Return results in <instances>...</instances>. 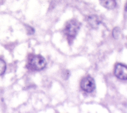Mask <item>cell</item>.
Returning <instances> with one entry per match:
<instances>
[{"label":"cell","mask_w":127,"mask_h":113,"mask_svg":"<svg viewBox=\"0 0 127 113\" xmlns=\"http://www.w3.org/2000/svg\"><path fill=\"white\" fill-rule=\"evenodd\" d=\"M80 85L82 90L87 93L92 92L95 88V81L89 76L84 77L81 80Z\"/></svg>","instance_id":"cell-3"},{"label":"cell","mask_w":127,"mask_h":113,"mask_svg":"<svg viewBox=\"0 0 127 113\" xmlns=\"http://www.w3.org/2000/svg\"><path fill=\"white\" fill-rule=\"evenodd\" d=\"M114 74L119 79L126 80L127 79V68L126 65L118 63L115 68Z\"/></svg>","instance_id":"cell-4"},{"label":"cell","mask_w":127,"mask_h":113,"mask_svg":"<svg viewBox=\"0 0 127 113\" xmlns=\"http://www.w3.org/2000/svg\"><path fill=\"white\" fill-rule=\"evenodd\" d=\"M80 23L75 19L68 20L65 26L64 32L65 34L70 38H74L80 29Z\"/></svg>","instance_id":"cell-2"},{"label":"cell","mask_w":127,"mask_h":113,"mask_svg":"<svg viewBox=\"0 0 127 113\" xmlns=\"http://www.w3.org/2000/svg\"><path fill=\"white\" fill-rule=\"evenodd\" d=\"M99 2L102 6L110 9L114 8L117 4L116 0H99Z\"/></svg>","instance_id":"cell-6"},{"label":"cell","mask_w":127,"mask_h":113,"mask_svg":"<svg viewBox=\"0 0 127 113\" xmlns=\"http://www.w3.org/2000/svg\"><path fill=\"white\" fill-rule=\"evenodd\" d=\"M113 35L114 37L116 39H117L119 35V29L118 27H116L114 29L113 31Z\"/></svg>","instance_id":"cell-8"},{"label":"cell","mask_w":127,"mask_h":113,"mask_svg":"<svg viewBox=\"0 0 127 113\" xmlns=\"http://www.w3.org/2000/svg\"><path fill=\"white\" fill-rule=\"evenodd\" d=\"M6 70V64L5 62L0 59V76L3 75Z\"/></svg>","instance_id":"cell-7"},{"label":"cell","mask_w":127,"mask_h":113,"mask_svg":"<svg viewBox=\"0 0 127 113\" xmlns=\"http://www.w3.org/2000/svg\"><path fill=\"white\" fill-rule=\"evenodd\" d=\"M46 65V61L42 55H35L29 57L26 67L31 70L40 71L45 68Z\"/></svg>","instance_id":"cell-1"},{"label":"cell","mask_w":127,"mask_h":113,"mask_svg":"<svg viewBox=\"0 0 127 113\" xmlns=\"http://www.w3.org/2000/svg\"><path fill=\"white\" fill-rule=\"evenodd\" d=\"M87 21L89 24L93 28H97L100 24V20L99 18L95 15H91L88 16L87 19Z\"/></svg>","instance_id":"cell-5"}]
</instances>
